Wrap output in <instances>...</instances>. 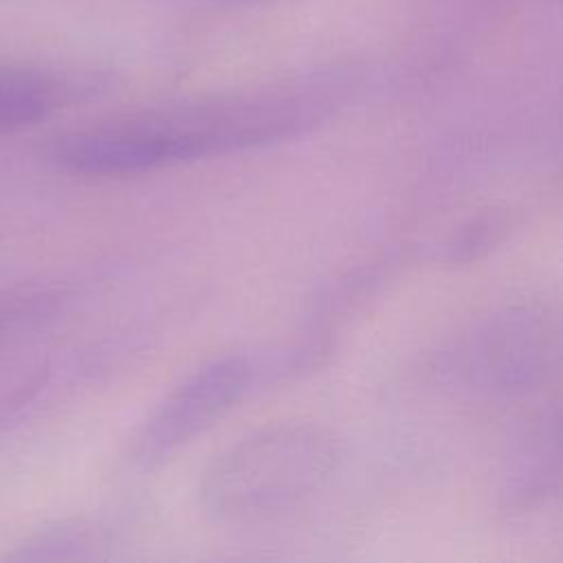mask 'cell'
Returning a JSON list of instances; mask_svg holds the SVG:
<instances>
[{"label": "cell", "mask_w": 563, "mask_h": 563, "mask_svg": "<svg viewBox=\"0 0 563 563\" xmlns=\"http://www.w3.org/2000/svg\"><path fill=\"white\" fill-rule=\"evenodd\" d=\"M339 73L178 101L77 128L51 139L44 156L66 174L136 176L169 165L292 139L325 121L345 99Z\"/></svg>", "instance_id": "1"}, {"label": "cell", "mask_w": 563, "mask_h": 563, "mask_svg": "<svg viewBox=\"0 0 563 563\" xmlns=\"http://www.w3.org/2000/svg\"><path fill=\"white\" fill-rule=\"evenodd\" d=\"M341 444L317 422H273L222 449L202 471V512L227 526L279 519L312 501L332 482Z\"/></svg>", "instance_id": "2"}, {"label": "cell", "mask_w": 563, "mask_h": 563, "mask_svg": "<svg viewBox=\"0 0 563 563\" xmlns=\"http://www.w3.org/2000/svg\"><path fill=\"white\" fill-rule=\"evenodd\" d=\"M101 543L99 528L90 521L68 519L55 526L42 528L26 537L9 559L15 561H57V559H75L86 554V550Z\"/></svg>", "instance_id": "7"}, {"label": "cell", "mask_w": 563, "mask_h": 563, "mask_svg": "<svg viewBox=\"0 0 563 563\" xmlns=\"http://www.w3.org/2000/svg\"><path fill=\"white\" fill-rule=\"evenodd\" d=\"M556 328L534 303L495 310L460 343L453 372L471 389L488 396H519L537 389L554 363Z\"/></svg>", "instance_id": "3"}, {"label": "cell", "mask_w": 563, "mask_h": 563, "mask_svg": "<svg viewBox=\"0 0 563 563\" xmlns=\"http://www.w3.org/2000/svg\"><path fill=\"white\" fill-rule=\"evenodd\" d=\"M51 374L46 367L31 372L22 383H18L2 400H0V429H11L20 424L29 411L40 402Z\"/></svg>", "instance_id": "10"}, {"label": "cell", "mask_w": 563, "mask_h": 563, "mask_svg": "<svg viewBox=\"0 0 563 563\" xmlns=\"http://www.w3.org/2000/svg\"><path fill=\"white\" fill-rule=\"evenodd\" d=\"M260 369L249 354H222L191 369L141 422L130 442L132 462L154 466L200 438L249 394Z\"/></svg>", "instance_id": "4"}, {"label": "cell", "mask_w": 563, "mask_h": 563, "mask_svg": "<svg viewBox=\"0 0 563 563\" xmlns=\"http://www.w3.org/2000/svg\"><path fill=\"white\" fill-rule=\"evenodd\" d=\"M198 2H209V4H229V7H244V4H266L275 0H198Z\"/></svg>", "instance_id": "11"}, {"label": "cell", "mask_w": 563, "mask_h": 563, "mask_svg": "<svg viewBox=\"0 0 563 563\" xmlns=\"http://www.w3.org/2000/svg\"><path fill=\"white\" fill-rule=\"evenodd\" d=\"M506 227H508V222L499 213H486L482 218H475L451 242L449 257L453 262H466V260L477 257L482 251L490 249L493 244H497L501 240V233H504Z\"/></svg>", "instance_id": "9"}, {"label": "cell", "mask_w": 563, "mask_h": 563, "mask_svg": "<svg viewBox=\"0 0 563 563\" xmlns=\"http://www.w3.org/2000/svg\"><path fill=\"white\" fill-rule=\"evenodd\" d=\"M62 301V292L51 286L22 284L0 292V345L15 332L48 319Z\"/></svg>", "instance_id": "8"}, {"label": "cell", "mask_w": 563, "mask_h": 563, "mask_svg": "<svg viewBox=\"0 0 563 563\" xmlns=\"http://www.w3.org/2000/svg\"><path fill=\"white\" fill-rule=\"evenodd\" d=\"M101 86L103 79L95 73L0 64V132L35 125Z\"/></svg>", "instance_id": "5"}, {"label": "cell", "mask_w": 563, "mask_h": 563, "mask_svg": "<svg viewBox=\"0 0 563 563\" xmlns=\"http://www.w3.org/2000/svg\"><path fill=\"white\" fill-rule=\"evenodd\" d=\"M539 424L523 451L517 455L515 473L508 477L510 504L526 506L534 497H543L550 484L556 479L559 466V424L556 418L543 420Z\"/></svg>", "instance_id": "6"}]
</instances>
